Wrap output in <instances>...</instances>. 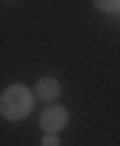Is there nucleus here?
<instances>
[{
    "label": "nucleus",
    "mask_w": 120,
    "mask_h": 146,
    "mask_svg": "<svg viewBox=\"0 0 120 146\" xmlns=\"http://www.w3.org/2000/svg\"><path fill=\"white\" fill-rule=\"evenodd\" d=\"M32 98H36V94L26 91L23 84H10V88L0 94V114H3L7 120H20V117H26L29 107H32Z\"/></svg>",
    "instance_id": "1"
},
{
    "label": "nucleus",
    "mask_w": 120,
    "mask_h": 146,
    "mask_svg": "<svg viewBox=\"0 0 120 146\" xmlns=\"http://www.w3.org/2000/svg\"><path fill=\"white\" fill-rule=\"evenodd\" d=\"M39 123H42V130H46V133H58V130L68 123V110H65V107H58V104H52V107L42 110Z\"/></svg>",
    "instance_id": "2"
},
{
    "label": "nucleus",
    "mask_w": 120,
    "mask_h": 146,
    "mask_svg": "<svg viewBox=\"0 0 120 146\" xmlns=\"http://www.w3.org/2000/svg\"><path fill=\"white\" fill-rule=\"evenodd\" d=\"M58 91H62V88H58L55 78H42V81L36 84V91H32V94H36V98H42V101H55Z\"/></svg>",
    "instance_id": "3"
},
{
    "label": "nucleus",
    "mask_w": 120,
    "mask_h": 146,
    "mask_svg": "<svg viewBox=\"0 0 120 146\" xmlns=\"http://www.w3.org/2000/svg\"><path fill=\"white\" fill-rule=\"evenodd\" d=\"M94 7L104 13H114V10H120V0H94Z\"/></svg>",
    "instance_id": "4"
},
{
    "label": "nucleus",
    "mask_w": 120,
    "mask_h": 146,
    "mask_svg": "<svg viewBox=\"0 0 120 146\" xmlns=\"http://www.w3.org/2000/svg\"><path fill=\"white\" fill-rule=\"evenodd\" d=\"M42 146H58V140H55V133H46V140H42Z\"/></svg>",
    "instance_id": "5"
}]
</instances>
